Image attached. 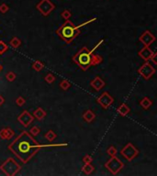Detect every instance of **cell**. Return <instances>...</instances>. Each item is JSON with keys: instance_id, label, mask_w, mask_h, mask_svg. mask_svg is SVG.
<instances>
[{"instance_id": "cell-1", "label": "cell", "mask_w": 157, "mask_h": 176, "mask_svg": "<svg viewBox=\"0 0 157 176\" xmlns=\"http://www.w3.org/2000/svg\"><path fill=\"white\" fill-rule=\"evenodd\" d=\"M67 143L59 144H40L36 141L30 132L22 131L9 145L8 150L15 155L22 163H28L40 150L43 148H56V147H65Z\"/></svg>"}, {"instance_id": "cell-2", "label": "cell", "mask_w": 157, "mask_h": 176, "mask_svg": "<svg viewBox=\"0 0 157 176\" xmlns=\"http://www.w3.org/2000/svg\"><path fill=\"white\" fill-rule=\"evenodd\" d=\"M104 42V40H101L96 46L89 50L87 47H83L81 48L73 57V62L80 67L83 71H87L91 66H96L99 63H101L103 61L102 56L99 54L95 53V51Z\"/></svg>"}, {"instance_id": "cell-3", "label": "cell", "mask_w": 157, "mask_h": 176, "mask_svg": "<svg viewBox=\"0 0 157 176\" xmlns=\"http://www.w3.org/2000/svg\"><path fill=\"white\" fill-rule=\"evenodd\" d=\"M96 20V18L91 19L87 20V22H84L78 26H76L72 21H70L69 19L66 20L61 27L57 28V31H55L56 34L60 37L62 40H64L66 44H70L71 42H73L76 38H77L80 34V28L85 25L90 24L94 21Z\"/></svg>"}, {"instance_id": "cell-4", "label": "cell", "mask_w": 157, "mask_h": 176, "mask_svg": "<svg viewBox=\"0 0 157 176\" xmlns=\"http://www.w3.org/2000/svg\"><path fill=\"white\" fill-rule=\"evenodd\" d=\"M20 169H21L20 165L12 158H8L7 160L4 161L3 164L0 166V170H1L7 176L16 175L20 171Z\"/></svg>"}, {"instance_id": "cell-5", "label": "cell", "mask_w": 157, "mask_h": 176, "mask_svg": "<svg viewBox=\"0 0 157 176\" xmlns=\"http://www.w3.org/2000/svg\"><path fill=\"white\" fill-rule=\"evenodd\" d=\"M105 167L110 173H112L113 175H117L123 169L124 163L116 156H112L105 163Z\"/></svg>"}, {"instance_id": "cell-6", "label": "cell", "mask_w": 157, "mask_h": 176, "mask_svg": "<svg viewBox=\"0 0 157 176\" xmlns=\"http://www.w3.org/2000/svg\"><path fill=\"white\" fill-rule=\"evenodd\" d=\"M36 8L43 17H47L51 14L52 10H54L55 6L51 0H40L36 5Z\"/></svg>"}, {"instance_id": "cell-7", "label": "cell", "mask_w": 157, "mask_h": 176, "mask_svg": "<svg viewBox=\"0 0 157 176\" xmlns=\"http://www.w3.org/2000/svg\"><path fill=\"white\" fill-rule=\"evenodd\" d=\"M120 153L128 161H132L135 157L138 156L139 151L135 148V147L132 143H128L124 147V148L121 150Z\"/></svg>"}, {"instance_id": "cell-8", "label": "cell", "mask_w": 157, "mask_h": 176, "mask_svg": "<svg viewBox=\"0 0 157 176\" xmlns=\"http://www.w3.org/2000/svg\"><path fill=\"white\" fill-rule=\"evenodd\" d=\"M138 72H139V75L144 77L145 80H149L154 75L155 69L148 62H146L144 64H142L138 69Z\"/></svg>"}, {"instance_id": "cell-9", "label": "cell", "mask_w": 157, "mask_h": 176, "mask_svg": "<svg viewBox=\"0 0 157 176\" xmlns=\"http://www.w3.org/2000/svg\"><path fill=\"white\" fill-rule=\"evenodd\" d=\"M96 102L98 103L99 105H100L103 108L107 109L114 102V98L113 96H111L108 92H104L100 95V96H99L97 99H96Z\"/></svg>"}, {"instance_id": "cell-10", "label": "cell", "mask_w": 157, "mask_h": 176, "mask_svg": "<svg viewBox=\"0 0 157 176\" xmlns=\"http://www.w3.org/2000/svg\"><path fill=\"white\" fill-rule=\"evenodd\" d=\"M33 119L34 117L32 115L30 114V112L27 111V110H24L19 116H18V121L22 125L24 126L25 128L28 127L32 122H33Z\"/></svg>"}, {"instance_id": "cell-11", "label": "cell", "mask_w": 157, "mask_h": 176, "mask_svg": "<svg viewBox=\"0 0 157 176\" xmlns=\"http://www.w3.org/2000/svg\"><path fill=\"white\" fill-rule=\"evenodd\" d=\"M139 40L144 44V46H150L151 44L155 40V37L149 31H146L140 36Z\"/></svg>"}, {"instance_id": "cell-12", "label": "cell", "mask_w": 157, "mask_h": 176, "mask_svg": "<svg viewBox=\"0 0 157 176\" xmlns=\"http://www.w3.org/2000/svg\"><path fill=\"white\" fill-rule=\"evenodd\" d=\"M153 54H154V52L150 49L149 46H144L138 52V55L145 62H148L149 60H151V58L153 57Z\"/></svg>"}, {"instance_id": "cell-13", "label": "cell", "mask_w": 157, "mask_h": 176, "mask_svg": "<svg viewBox=\"0 0 157 176\" xmlns=\"http://www.w3.org/2000/svg\"><path fill=\"white\" fill-rule=\"evenodd\" d=\"M14 135H15V131L10 128H6L0 130V138L2 139L9 140L14 137Z\"/></svg>"}, {"instance_id": "cell-14", "label": "cell", "mask_w": 157, "mask_h": 176, "mask_svg": "<svg viewBox=\"0 0 157 176\" xmlns=\"http://www.w3.org/2000/svg\"><path fill=\"white\" fill-rule=\"evenodd\" d=\"M90 85L94 88V89L96 91H99V90H101L102 88L105 86V82L100 78V77H98L96 76L95 79H93L90 83Z\"/></svg>"}, {"instance_id": "cell-15", "label": "cell", "mask_w": 157, "mask_h": 176, "mask_svg": "<svg viewBox=\"0 0 157 176\" xmlns=\"http://www.w3.org/2000/svg\"><path fill=\"white\" fill-rule=\"evenodd\" d=\"M46 115H47L46 111L44 109H42L41 107H38L33 113V116L38 120H42L46 116Z\"/></svg>"}, {"instance_id": "cell-16", "label": "cell", "mask_w": 157, "mask_h": 176, "mask_svg": "<svg viewBox=\"0 0 157 176\" xmlns=\"http://www.w3.org/2000/svg\"><path fill=\"white\" fill-rule=\"evenodd\" d=\"M95 117H96V115L92 110H87L83 114L84 120H85L87 123H91L95 119Z\"/></svg>"}, {"instance_id": "cell-17", "label": "cell", "mask_w": 157, "mask_h": 176, "mask_svg": "<svg viewBox=\"0 0 157 176\" xmlns=\"http://www.w3.org/2000/svg\"><path fill=\"white\" fill-rule=\"evenodd\" d=\"M117 111H118V113H119L120 116H127L128 114L130 113L131 109H130V107H128L126 104H122L121 106H120V107H118Z\"/></svg>"}, {"instance_id": "cell-18", "label": "cell", "mask_w": 157, "mask_h": 176, "mask_svg": "<svg viewBox=\"0 0 157 176\" xmlns=\"http://www.w3.org/2000/svg\"><path fill=\"white\" fill-rule=\"evenodd\" d=\"M140 105H141V107L142 108L148 109V108H150V107H152L153 102H152V100H150L148 97H144V98H142V99L141 100Z\"/></svg>"}, {"instance_id": "cell-19", "label": "cell", "mask_w": 157, "mask_h": 176, "mask_svg": "<svg viewBox=\"0 0 157 176\" xmlns=\"http://www.w3.org/2000/svg\"><path fill=\"white\" fill-rule=\"evenodd\" d=\"M9 45L14 48V49H18L20 45H21V40H19V38L18 37H13L9 42Z\"/></svg>"}, {"instance_id": "cell-20", "label": "cell", "mask_w": 157, "mask_h": 176, "mask_svg": "<svg viewBox=\"0 0 157 176\" xmlns=\"http://www.w3.org/2000/svg\"><path fill=\"white\" fill-rule=\"evenodd\" d=\"M83 172L85 173V174H91L93 172H94V170H95V168H94V166L91 164V163H84V166L83 167Z\"/></svg>"}, {"instance_id": "cell-21", "label": "cell", "mask_w": 157, "mask_h": 176, "mask_svg": "<svg viewBox=\"0 0 157 176\" xmlns=\"http://www.w3.org/2000/svg\"><path fill=\"white\" fill-rule=\"evenodd\" d=\"M44 137H45V139H48L49 141H52V140H54V139H56L57 135H56V133H55L54 131L49 130L48 132H46V134L44 135Z\"/></svg>"}, {"instance_id": "cell-22", "label": "cell", "mask_w": 157, "mask_h": 176, "mask_svg": "<svg viewBox=\"0 0 157 176\" xmlns=\"http://www.w3.org/2000/svg\"><path fill=\"white\" fill-rule=\"evenodd\" d=\"M32 68H33L35 71L40 72V71H41L42 69L44 68V64L42 63L40 61H35V62L33 63V64H32Z\"/></svg>"}, {"instance_id": "cell-23", "label": "cell", "mask_w": 157, "mask_h": 176, "mask_svg": "<svg viewBox=\"0 0 157 176\" xmlns=\"http://www.w3.org/2000/svg\"><path fill=\"white\" fill-rule=\"evenodd\" d=\"M60 87H61V89H63V90H64V91H66V90H68L69 88L71 87V84H70V82L68 81V80H62L61 81V83H60Z\"/></svg>"}, {"instance_id": "cell-24", "label": "cell", "mask_w": 157, "mask_h": 176, "mask_svg": "<svg viewBox=\"0 0 157 176\" xmlns=\"http://www.w3.org/2000/svg\"><path fill=\"white\" fill-rule=\"evenodd\" d=\"M8 50V45L3 40H0V55L4 54Z\"/></svg>"}, {"instance_id": "cell-25", "label": "cell", "mask_w": 157, "mask_h": 176, "mask_svg": "<svg viewBox=\"0 0 157 176\" xmlns=\"http://www.w3.org/2000/svg\"><path fill=\"white\" fill-rule=\"evenodd\" d=\"M107 152H108V154L110 157H112V156H116V155H117V152H118V150H117L116 147L110 146L109 148L108 149Z\"/></svg>"}, {"instance_id": "cell-26", "label": "cell", "mask_w": 157, "mask_h": 176, "mask_svg": "<svg viewBox=\"0 0 157 176\" xmlns=\"http://www.w3.org/2000/svg\"><path fill=\"white\" fill-rule=\"evenodd\" d=\"M30 133H31V135H32L33 137L38 136V135L40 133V128H38L37 126L32 127V128L30 129Z\"/></svg>"}, {"instance_id": "cell-27", "label": "cell", "mask_w": 157, "mask_h": 176, "mask_svg": "<svg viewBox=\"0 0 157 176\" xmlns=\"http://www.w3.org/2000/svg\"><path fill=\"white\" fill-rule=\"evenodd\" d=\"M61 16H62V18L64 19L65 20H68V19H70L71 17H72V13H71L68 9H65V10H64V11L61 13Z\"/></svg>"}, {"instance_id": "cell-28", "label": "cell", "mask_w": 157, "mask_h": 176, "mask_svg": "<svg viewBox=\"0 0 157 176\" xmlns=\"http://www.w3.org/2000/svg\"><path fill=\"white\" fill-rule=\"evenodd\" d=\"M17 75H16V73L15 72H7V75H6V78L8 82H13L14 80L16 79Z\"/></svg>"}, {"instance_id": "cell-29", "label": "cell", "mask_w": 157, "mask_h": 176, "mask_svg": "<svg viewBox=\"0 0 157 176\" xmlns=\"http://www.w3.org/2000/svg\"><path fill=\"white\" fill-rule=\"evenodd\" d=\"M44 80L48 83V84H52L55 81V76L52 75V73H48V75L45 76Z\"/></svg>"}, {"instance_id": "cell-30", "label": "cell", "mask_w": 157, "mask_h": 176, "mask_svg": "<svg viewBox=\"0 0 157 176\" xmlns=\"http://www.w3.org/2000/svg\"><path fill=\"white\" fill-rule=\"evenodd\" d=\"M25 103H26V100H25L22 96H19V97L16 99V104H17V106H19V107L24 106V105H25Z\"/></svg>"}, {"instance_id": "cell-31", "label": "cell", "mask_w": 157, "mask_h": 176, "mask_svg": "<svg viewBox=\"0 0 157 176\" xmlns=\"http://www.w3.org/2000/svg\"><path fill=\"white\" fill-rule=\"evenodd\" d=\"M8 10H9V7H8L7 4L3 3V4H1V5H0V12H1L2 14H5V13H7Z\"/></svg>"}, {"instance_id": "cell-32", "label": "cell", "mask_w": 157, "mask_h": 176, "mask_svg": "<svg viewBox=\"0 0 157 176\" xmlns=\"http://www.w3.org/2000/svg\"><path fill=\"white\" fill-rule=\"evenodd\" d=\"M92 160H93V158L90 155H85L83 158V161H84V163H91Z\"/></svg>"}, {"instance_id": "cell-33", "label": "cell", "mask_w": 157, "mask_h": 176, "mask_svg": "<svg viewBox=\"0 0 157 176\" xmlns=\"http://www.w3.org/2000/svg\"><path fill=\"white\" fill-rule=\"evenodd\" d=\"M156 56H157V54L154 52V54L153 55V57L151 58V60L153 61V63H154V64H157V61H156Z\"/></svg>"}, {"instance_id": "cell-34", "label": "cell", "mask_w": 157, "mask_h": 176, "mask_svg": "<svg viewBox=\"0 0 157 176\" xmlns=\"http://www.w3.org/2000/svg\"><path fill=\"white\" fill-rule=\"evenodd\" d=\"M4 103H5V98L0 95V107L3 106L4 105Z\"/></svg>"}, {"instance_id": "cell-35", "label": "cell", "mask_w": 157, "mask_h": 176, "mask_svg": "<svg viewBox=\"0 0 157 176\" xmlns=\"http://www.w3.org/2000/svg\"><path fill=\"white\" fill-rule=\"evenodd\" d=\"M2 69H3V66H2L1 64H0V72H1V71H2Z\"/></svg>"}]
</instances>
